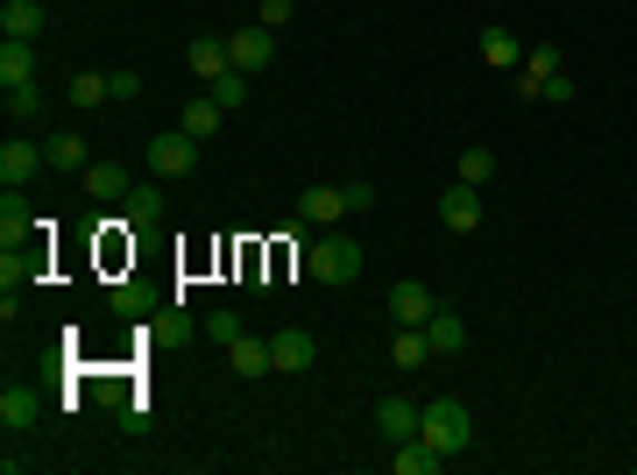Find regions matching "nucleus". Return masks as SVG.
I'll return each instance as SVG.
<instances>
[{
    "label": "nucleus",
    "instance_id": "obj_33",
    "mask_svg": "<svg viewBox=\"0 0 637 475\" xmlns=\"http://www.w3.org/2000/svg\"><path fill=\"white\" fill-rule=\"evenodd\" d=\"M107 92H113V100H135V92H142V79H135V71H107Z\"/></svg>",
    "mask_w": 637,
    "mask_h": 475
},
{
    "label": "nucleus",
    "instance_id": "obj_12",
    "mask_svg": "<svg viewBox=\"0 0 637 475\" xmlns=\"http://www.w3.org/2000/svg\"><path fill=\"white\" fill-rule=\"evenodd\" d=\"M36 419H43V405H36L29 384H8V390H0V426H8V433H29Z\"/></svg>",
    "mask_w": 637,
    "mask_h": 475
},
{
    "label": "nucleus",
    "instance_id": "obj_21",
    "mask_svg": "<svg viewBox=\"0 0 637 475\" xmlns=\"http://www.w3.org/2000/svg\"><path fill=\"white\" fill-rule=\"evenodd\" d=\"M390 363H397V369H425V363H432V340H425V327H404V334H397Z\"/></svg>",
    "mask_w": 637,
    "mask_h": 475
},
{
    "label": "nucleus",
    "instance_id": "obj_6",
    "mask_svg": "<svg viewBox=\"0 0 637 475\" xmlns=\"http://www.w3.org/2000/svg\"><path fill=\"white\" fill-rule=\"evenodd\" d=\"M269 363H277L283 376H305V369H312V363H319V340H312V334H305V327H283L277 340H269Z\"/></svg>",
    "mask_w": 637,
    "mask_h": 475
},
{
    "label": "nucleus",
    "instance_id": "obj_10",
    "mask_svg": "<svg viewBox=\"0 0 637 475\" xmlns=\"http://www.w3.org/2000/svg\"><path fill=\"white\" fill-rule=\"evenodd\" d=\"M390 468H397V475H439V468H447V454H439L432 441H418V433H411V441H397Z\"/></svg>",
    "mask_w": 637,
    "mask_h": 475
},
{
    "label": "nucleus",
    "instance_id": "obj_11",
    "mask_svg": "<svg viewBox=\"0 0 637 475\" xmlns=\"http://www.w3.org/2000/svg\"><path fill=\"white\" fill-rule=\"evenodd\" d=\"M418 412H425V405H411V397H382V405H376V433H382V441H411V433H418Z\"/></svg>",
    "mask_w": 637,
    "mask_h": 475
},
{
    "label": "nucleus",
    "instance_id": "obj_26",
    "mask_svg": "<svg viewBox=\"0 0 637 475\" xmlns=\"http://www.w3.org/2000/svg\"><path fill=\"white\" fill-rule=\"evenodd\" d=\"M496 178V149H460V185H489Z\"/></svg>",
    "mask_w": 637,
    "mask_h": 475
},
{
    "label": "nucleus",
    "instance_id": "obj_32",
    "mask_svg": "<svg viewBox=\"0 0 637 475\" xmlns=\"http://www.w3.org/2000/svg\"><path fill=\"white\" fill-rule=\"evenodd\" d=\"M538 100H559V107H567V100H574V79H567V71H553V79L538 86Z\"/></svg>",
    "mask_w": 637,
    "mask_h": 475
},
{
    "label": "nucleus",
    "instance_id": "obj_27",
    "mask_svg": "<svg viewBox=\"0 0 637 475\" xmlns=\"http://www.w3.org/2000/svg\"><path fill=\"white\" fill-rule=\"evenodd\" d=\"M100 100H113L107 71H79V79H71V107H100Z\"/></svg>",
    "mask_w": 637,
    "mask_h": 475
},
{
    "label": "nucleus",
    "instance_id": "obj_14",
    "mask_svg": "<svg viewBox=\"0 0 637 475\" xmlns=\"http://www.w3.org/2000/svg\"><path fill=\"white\" fill-rule=\"evenodd\" d=\"M475 50H481V65H496V71H517V65H525V43H517L510 29H481Z\"/></svg>",
    "mask_w": 637,
    "mask_h": 475
},
{
    "label": "nucleus",
    "instance_id": "obj_24",
    "mask_svg": "<svg viewBox=\"0 0 637 475\" xmlns=\"http://www.w3.org/2000/svg\"><path fill=\"white\" fill-rule=\"evenodd\" d=\"M29 227H36V220H29V206L14 199V185H8V199H0V241H8V249H14V241H22Z\"/></svg>",
    "mask_w": 637,
    "mask_h": 475
},
{
    "label": "nucleus",
    "instance_id": "obj_5",
    "mask_svg": "<svg viewBox=\"0 0 637 475\" xmlns=\"http://www.w3.org/2000/svg\"><path fill=\"white\" fill-rule=\"evenodd\" d=\"M432 313H439L432 284H418V277L390 284V319H397V327H425V319H432Z\"/></svg>",
    "mask_w": 637,
    "mask_h": 475
},
{
    "label": "nucleus",
    "instance_id": "obj_16",
    "mask_svg": "<svg viewBox=\"0 0 637 475\" xmlns=\"http://www.w3.org/2000/svg\"><path fill=\"white\" fill-rule=\"evenodd\" d=\"M29 79H36V50L22 43V36H8V43H0V92L29 86Z\"/></svg>",
    "mask_w": 637,
    "mask_h": 475
},
{
    "label": "nucleus",
    "instance_id": "obj_8",
    "mask_svg": "<svg viewBox=\"0 0 637 475\" xmlns=\"http://www.w3.org/2000/svg\"><path fill=\"white\" fill-rule=\"evenodd\" d=\"M36 170H43V142H22V136L0 142V185H29Z\"/></svg>",
    "mask_w": 637,
    "mask_h": 475
},
{
    "label": "nucleus",
    "instance_id": "obj_29",
    "mask_svg": "<svg viewBox=\"0 0 637 475\" xmlns=\"http://www.w3.org/2000/svg\"><path fill=\"white\" fill-rule=\"evenodd\" d=\"M0 284H8V291H14V284H29V256H0Z\"/></svg>",
    "mask_w": 637,
    "mask_h": 475
},
{
    "label": "nucleus",
    "instance_id": "obj_30",
    "mask_svg": "<svg viewBox=\"0 0 637 475\" xmlns=\"http://www.w3.org/2000/svg\"><path fill=\"white\" fill-rule=\"evenodd\" d=\"M206 334L212 340H241V319L235 313H206Z\"/></svg>",
    "mask_w": 637,
    "mask_h": 475
},
{
    "label": "nucleus",
    "instance_id": "obj_34",
    "mask_svg": "<svg viewBox=\"0 0 637 475\" xmlns=\"http://www.w3.org/2000/svg\"><path fill=\"white\" fill-rule=\"evenodd\" d=\"M291 8H298V0H262V29H277V22H283Z\"/></svg>",
    "mask_w": 637,
    "mask_h": 475
},
{
    "label": "nucleus",
    "instance_id": "obj_17",
    "mask_svg": "<svg viewBox=\"0 0 637 475\" xmlns=\"http://www.w3.org/2000/svg\"><path fill=\"white\" fill-rule=\"evenodd\" d=\"M185 65L191 71H199V79L212 86V79H220V71H235V65H227V43H220V36H191V50H185Z\"/></svg>",
    "mask_w": 637,
    "mask_h": 475
},
{
    "label": "nucleus",
    "instance_id": "obj_2",
    "mask_svg": "<svg viewBox=\"0 0 637 475\" xmlns=\"http://www.w3.org/2000/svg\"><path fill=\"white\" fill-rule=\"evenodd\" d=\"M305 270H312L319 284H355L361 277V249L347 235H319L312 249H305Z\"/></svg>",
    "mask_w": 637,
    "mask_h": 475
},
{
    "label": "nucleus",
    "instance_id": "obj_7",
    "mask_svg": "<svg viewBox=\"0 0 637 475\" xmlns=\"http://www.w3.org/2000/svg\"><path fill=\"white\" fill-rule=\"evenodd\" d=\"M439 227H454V235H475V227H481V185H454V192L439 199Z\"/></svg>",
    "mask_w": 637,
    "mask_h": 475
},
{
    "label": "nucleus",
    "instance_id": "obj_22",
    "mask_svg": "<svg viewBox=\"0 0 637 475\" xmlns=\"http://www.w3.org/2000/svg\"><path fill=\"white\" fill-rule=\"evenodd\" d=\"M43 164H50V170H86L92 157H86L79 136H50V142H43Z\"/></svg>",
    "mask_w": 637,
    "mask_h": 475
},
{
    "label": "nucleus",
    "instance_id": "obj_31",
    "mask_svg": "<svg viewBox=\"0 0 637 475\" xmlns=\"http://www.w3.org/2000/svg\"><path fill=\"white\" fill-rule=\"evenodd\" d=\"M43 100H36V79L29 86H8V113H36Z\"/></svg>",
    "mask_w": 637,
    "mask_h": 475
},
{
    "label": "nucleus",
    "instance_id": "obj_18",
    "mask_svg": "<svg viewBox=\"0 0 637 475\" xmlns=\"http://www.w3.org/2000/svg\"><path fill=\"white\" fill-rule=\"evenodd\" d=\"M220 121H227V107L212 100V92H199V100L185 107V136H199V142H212V136H220Z\"/></svg>",
    "mask_w": 637,
    "mask_h": 475
},
{
    "label": "nucleus",
    "instance_id": "obj_25",
    "mask_svg": "<svg viewBox=\"0 0 637 475\" xmlns=\"http://www.w3.org/2000/svg\"><path fill=\"white\" fill-rule=\"evenodd\" d=\"M206 92H212V100H220L227 113H241V107H248V71H220V79H212Z\"/></svg>",
    "mask_w": 637,
    "mask_h": 475
},
{
    "label": "nucleus",
    "instance_id": "obj_23",
    "mask_svg": "<svg viewBox=\"0 0 637 475\" xmlns=\"http://www.w3.org/2000/svg\"><path fill=\"white\" fill-rule=\"evenodd\" d=\"M128 220L135 227H157L163 220V192H157V185H128Z\"/></svg>",
    "mask_w": 637,
    "mask_h": 475
},
{
    "label": "nucleus",
    "instance_id": "obj_28",
    "mask_svg": "<svg viewBox=\"0 0 637 475\" xmlns=\"http://www.w3.org/2000/svg\"><path fill=\"white\" fill-rule=\"evenodd\" d=\"M340 192H347V214H369V206H376V185L369 178H347Z\"/></svg>",
    "mask_w": 637,
    "mask_h": 475
},
{
    "label": "nucleus",
    "instance_id": "obj_1",
    "mask_svg": "<svg viewBox=\"0 0 637 475\" xmlns=\"http://www.w3.org/2000/svg\"><path fill=\"white\" fill-rule=\"evenodd\" d=\"M418 441H432L439 454H468V441H475L468 405H460V397H432V405L418 412Z\"/></svg>",
    "mask_w": 637,
    "mask_h": 475
},
{
    "label": "nucleus",
    "instance_id": "obj_13",
    "mask_svg": "<svg viewBox=\"0 0 637 475\" xmlns=\"http://www.w3.org/2000/svg\"><path fill=\"white\" fill-rule=\"evenodd\" d=\"M298 214H305V227H334L347 214V192H340V185H312V192L298 199Z\"/></svg>",
    "mask_w": 637,
    "mask_h": 475
},
{
    "label": "nucleus",
    "instance_id": "obj_3",
    "mask_svg": "<svg viewBox=\"0 0 637 475\" xmlns=\"http://www.w3.org/2000/svg\"><path fill=\"white\" fill-rule=\"evenodd\" d=\"M227 65L248 71V79H256V71H269V65H277V29H262V22L235 29V36H227Z\"/></svg>",
    "mask_w": 637,
    "mask_h": 475
},
{
    "label": "nucleus",
    "instance_id": "obj_9",
    "mask_svg": "<svg viewBox=\"0 0 637 475\" xmlns=\"http://www.w3.org/2000/svg\"><path fill=\"white\" fill-rule=\"evenodd\" d=\"M0 29L22 36V43H36V36L50 29V8H43V0H0Z\"/></svg>",
    "mask_w": 637,
    "mask_h": 475
},
{
    "label": "nucleus",
    "instance_id": "obj_15",
    "mask_svg": "<svg viewBox=\"0 0 637 475\" xmlns=\"http://www.w3.org/2000/svg\"><path fill=\"white\" fill-rule=\"evenodd\" d=\"M425 340H432V355H460V348H468V319L439 306L432 319H425Z\"/></svg>",
    "mask_w": 637,
    "mask_h": 475
},
{
    "label": "nucleus",
    "instance_id": "obj_19",
    "mask_svg": "<svg viewBox=\"0 0 637 475\" xmlns=\"http://www.w3.org/2000/svg\"><path fill=\"white\" fill-rule=\"evenodd\" d=\"M86 192L92 199H128V164H86Z\"/></svg>",
    "mask_w": 637,
    "mask_h": 475
},
{
    "label": "nucleus",
    "instance_id": "obj_4",
    "mask_svg": "<svg viewBox=\"0 0 637 475\" xmlns=\"http://www.w3.org/2000/svg\"><path fill=\"white\" fill-rule=\"evenodd\" d=\"M149 170H157V178H191V170H199V136H185V128L157 136L149 142Z\"/></svg>",
    "mask_w": 637,
    "mask_h": 475
},
{
    "label": "nucleus",
    "instance_id": "obj_20",
    "mask_svg": "<svg viewBox=\"0 0 637 475\" xmlns=\"http://www.w3.org/2000/svg\"><path fill=\"white\" fill-rule=\"evenodd\" d=\"M227 363H235L241 376H269V369H277V363H269V340H227Z\"/></svg>",
    "mask_w": 637,
    "mask_h": 475
}]
</instances>
